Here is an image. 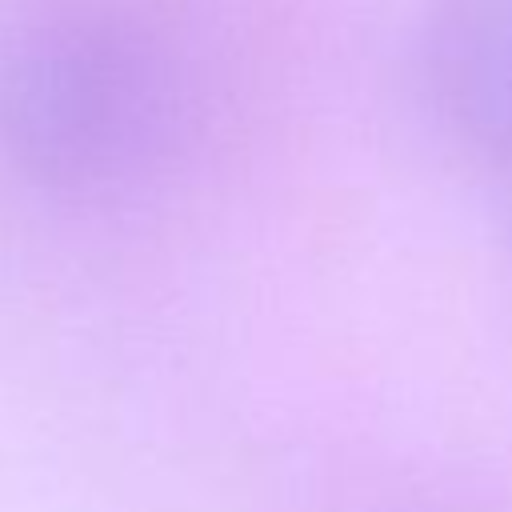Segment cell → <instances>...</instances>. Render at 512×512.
Returning <instances> with one entry per match:
<instances>
[{"instance_id": "1", "label": "cell", "mask_w": 512, "mask_h": 512, "mask_svg": "<svg viewBox=\"0 0 512 512\" xmlns=\"http://www.w3.org/2000/svg\"><path fill=\"white\" fill-rule=\"evenodd\" d=\"M188 116L172 40L116 0H48L0 44V148L56 196L156 176Z\"/></svg>"}, {"instance_id": "2", "label": "cell", "mask_w": 512, "mask_h": 512, "mask_svg": "<svg viewBox=\"0 0 512 512\" xmlns=\"http://www.w3.org/2000/svg\"><path fill=\"white\" fill-rule=\"evenodd\" d=\"M424 76L448 128L512 168V0H440L424 32Z\"/></svg>"}]
</instances>
